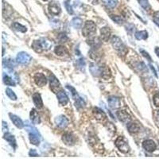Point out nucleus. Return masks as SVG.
I'll use <instances>...</instances> for the list:
<instances>
[{"instance_id":"ea45409f","label":"nucleus","mask_w":159,"mask_h":159,"mask_svg":"<svg viewBox=\"0 0 159 159\" xmlns=\"http://www.w3.org/2000/svg\"><path fill=\"white\" fill-rule=\"evenodd\" d=\"M125 28H126V30L127 31V33H130V34H131L134 32V30H135V26L133 24H131V23L126 25Z\"/></svg>"},{"instance_id":"bb28decb","label":"nucleus","mask_w":159,"mask_h":159,"mask_svg":"<svg viewBox=\"0 0 159 159\" xmlns=\"http://www.w3.org/2000/svg\"><path fill=\"white\" fill-rule=\"evenodd\" d=\"M54 53L58 56L63 57V56H65L66 54H68V50H67V49L65 46L58 45V46H57L54 49Z\"/></svg>"},{"instance_id":"ddd939ff","label":"nucleus","mask_w":159,"mask_h":159,"mask_svg":"<svg viewBox=\"0 0 159 159\" xmlns=\"http://www.w3.org/2000/svg\"><path fill=\"white\" fill-rule=\"evenodd\" d=\"M57 97H58V102H59L60 105L65 106L69 103V96H67L64 90L59 91L57 93Z\"/></svg>"},{"instance_id":"9d476101","label":"nucleus","mask_w":159,"mask_h":159,"mask_svg":"<svg viewBox=\"0 0 159 159\" xmlns=\"http://www.w3.org/2000/svg\"><path fill=\"white\" fill-rule=\"evenodd\" d=\"M55 123L61 129H65L69 125V119L65 115H59L55 118Z\"/></svg>"},{"instance_id":"39448f33","label":"nucleus","mask_w":159,"mask_h":159,"mask_svg":"<svg viewBox=\"0 0 159 159\" xmlns=\"http://www.w3.org/2000/svg\"><path fill=\"white\" fill-rule=\"evenodd\" d=\"M32 58L30 54L26 52H20L16 57L17 63L22 65H27L31 62Z\"/></svg>"},{"instance_id":"7ed1b4c3","label":"nucleus","mask_w":159,"mask_h":159,"mask_svg":"<svg viewBox=\"0 0 159 159\" xmlns=\"http://www.w3.org/2000/svg\"><path fill=\"white\" fill-rule=\"evenodd\" d=\"M96 33V26L92 21H87L82 29V34L84 37H88L94 35Z\"/></svg>"},{"instance_id":"473e14b6","label":"nucleus","mask_w":159,"mask_h":159,"mask_svg":"<svg viewBox=\"0 0 159 159\" xmlns=\"http://www.w3.org/2000/svg\"><path fill=\"white\" fill-rule=\"evenodd\" d=\"M41 43H42L43 48H44V50H49L51 49V47L53 46V43L50 41H49L48 39L46 38H41Z\"/></svg>"},{"instance_id":"2f4dec72","label":"nucleus","mask_w":159,"mask_h":159,"mask_svg":"<svg viewBox=\"0 0 159 159\" xmlns=\"http://www.w3.org/2000/svg\"><path fill=\"white\" fill-rule=\"evenodd\" d=\"M76 65H77L78 69H80L82 72H84L85 66H86V62L84 58H80L76 61Z\"/></svg>"},{"instance_id":"09e8293b","label":"nucleus","mask_w":159,"mask_h":159,"mask_svg":"<svg viewBox=\"0 0 159 159\" xmlns=\"http://www.w3.org/2000/svg\"><path fill=\"white\" fill-rule=\"evenodd\" d=\"M149 66H150V69H151V70H152V72H154V76H156V77H157V72H156V70H155V69H154V66H153V65H149Z\"/></svg>"},{"instance_id":"1a4fd4ad","label":"nucleus","mask_w":159,"mask_h":159,"mask_svg":"<svg viewBox=\"0 0 159 159\" xmlns=\"http://www.w3.org/2000/svg\"><path fill=\"white\" fill-rule=\"evenodd\" d=\"M62 141L67 146H73L76 143V139L72 133H65L62 135Z\"/></svg>"},{"instance_id":"f03ea898","label":"nucleus","mask_w":159,"mask_h":159,"mask_svg":"<svg viewBox=\"0 0 159 159\" xmlns=\"http://www.w3.org/2000/svg\"><path fill=\"white\" fill-rule=\"evenodd\" d=\"M111 43L112 45L113 48L116 49L119 54H125L127 52V48L124 45V43L122 42V41L121 40V38H119L117 36H113L111 39Z\"/></svg>"},{"instance_id":"8fccbe9b","label":"nucleus","mask_w":159,"mask_h":159,"mask_svg":"<svg viewBox=\"0 0 159 159\" xmlns=\"http://www.w3.org/2000/svg\"><path fill=\"white\" fill-rule=\"evenodd\" d=\"M154 51H155V54H157V58H159V47H155V49H154Z\"/></svg>"},{"instance_id":"20e7f679","label":"nucleus","mask_w":159,"mask_h":159,"mask_svg":"<svg viewBox=\"0 0 159 159\" xmlns=\"http://www.w3.org/2000/svg\"><path fill=\"white\" fill-rule=\"evenodd\" d=\"M115 144L117 148L118 149V150L123 154H127L130 151V146L128 144L127 139L123 136H119V137L117 138L115 142Z\"/></svg>"},{"instance_id":"aec40b11","label":"nucleus","mask_w":159,"mask_h":159,"mask_svg":"<svg viewBox=\"0 0 159 159\" xmlns=\"http://www.w3.org/2000/svg\"><path fill=\"white\" fill-rule=\"evenodd\" d=\"M31 47L32 49L34 50V52H36L37 54H41V53H42L43 51H44V48H43L41 39H40V40H35V41H33L31 45Z\"/></svg>"},{"instance_id":"603ef678","label":"nucleus","mask_w":159,"mask_h":159,"mask_svg":"<svg viewBox=\"0 0 159 159\" xmlns=\"http://www.w3.org/2000/svg\"><path fill=\"white\" fill-rule=\"evenodd\" d=\"M42 1H44V2H46V1H48V0H42Z\"/></svg>"},{"instance_id":"b1692460","label":"nucleus","mask_w":159,"mask_h":159,"mask_svg":"<svg viewBox=\"0 0 159 159\" xmlns=\"http://www.w3.org/2000/svg\"><path fill=\"white\" fill-rule=\"evenodd\" d=\"M30 119H31L32 122L34 124H39L41 122V118H40V115H39L38 112L37 111V110L33 108L30 111Z\"/></svg>"},{"instance_id":"393cba45","label":"nucleus","mask_w":159,"mask_h":159,"mask_svg":"<svg viewBox=\"0 0 159 159\" xmlns=\"http://www.w3.org/2000/svg\"><path fill=\"white\" fill-rule=\"evenodd\" d=\"M127 127L131 134H136L140 131V126L136 122H128Z\"/></svg>"},{"instance_id":"49530a36","label":"nucleus","mask_w":159,"mask_h":159,"mask_svg":"<svg viewBox=\"0 0 159 159\" xmlns=\"http://www.w3.org/2000/svg\"><path fill=\"white\" fill-rule=\"evenodd\" d=\"M29 155H30V157H37V156H39V154H37V152L36 151V150L31 149V150H30V152H29Z\"/></svg>"},{"instance_id":"a211bd4d","label":"nucleus","mask_w":159,"mask_h":159,"mask_svg":"<svg viewBox=\"0 0 159 159\" xmlns=\"http://www.w3.org/2000/svg\"><path fill=\"white\" fill-rule=\"evenodd\" d=\"M111 32L109 27L104 26V27L100 29V35H101V39L104 41H107L111 37Z\"/></svg>"},{"instance_id":"c03bdc74","label":"nucleus","mask_w":159,"mask_h":159,"mask_svg":"<svg viewBox=\"0 0 159 159\" xmlns=\"http://www.w3.org/2000/svg\"><path fill=\"white\" fill-rule=\"evenodd\" d=\"M137 67L139 69V70L142 71V72H147V67L146 66V65H145L144 63H143V62H141V63H139L138 64Z\"/></svg>"},{"instance_id":"de8ad7c7","label":"nucleus","mask_w":159,"mask_h":159,"mask_svg":"<svg viewBox=\"0 0 159 159\" xmlns=\"http://www.w3.org/2000/svg\"><path fill=\"white\" fill-rule=\"evenodd\" d=\"M2 131H8V126H7V123L4 121H2Z\"/></svg>"},{"instance_id":"4c0bfd02","label":"nucleus","mask_w":159,"mask_h":159,"mask_svg":"<svg viewBox=\"0 0 159 159\" xmlns=\"http://www.w3.org/2000/svg\"><path fill=\"white\" fill-rule=\"evenodd\" d=\"M111 19H112V21L116 22L117 24L121 25L124 22L123 18H122L121 16H118V15H111Z\"/></svg>"},{"instance_id":"f704fd0d","label":"nucleus","mask_w":159,"mask_h":159,"mask_svg":"<svg viewBox=\"0 0 159 159\" xmlns=\"http://www.w3.org/2000/svg\"><path fill=\"white\" fill-rule=\"evenodd\" d=\"M6 96H7L11 100H17V96L15 95V93L14 92L13 90H11V88H7L6 89Z\"/></svg>"},{"instance_id":"c756f323","label":"nucleus","mask_w":159,"mask_h":159,"mask_svg":"<svg viewBox=\"0 0 159 159\" xmlns=\"http://www.w3.org/2000/svg\"><path fill=\"white\" fill-rule=\"evenodd\" d=\"M2 80H3V83L7 86H15V82L12 78L6 74H3L2 76Z\"/></svg>"},{"instance_id":"5701e85b","label":"nucleus","mask_w":159,"mask_h":159,"mask_svg":"<svg viewBox=\"0 0 159 159\" xmlns=\"http://www.w3.org/2000/svg\"><path fill=\"white\" fill-rule=\"evenodd\" d=\"M3 138L5 140H6V142H8V143H9V144L11 145L14 149L16 148V146H17L16 140H15V136H14L12 134L6 132V133H5V135H4Z\"/></svg>"},{"instance_id":"a19ab883","label":"nucleus","mask_w":159,"mask_h":159,"mask_svg":"<svg viewBox=\"0 0 159 159\" xmlns=\"http://www.w3.org/2000/svg\"><path fill=\"white\" fill-rule=\"evenodd\" d=\"M153 101H154V106L157 107H159V92H157L154 94V97H153Z\"/></svg>"},{"instance_id":"f3484780","label":"nucleus","mask_w":159,"mask_h":159,"mask_svg":"<svg viewBox=\"0 0 159 159\" xmlns=\"http://www.w3.org/2000/svg\"><path fill=\"white\" fill-rule=\"evenodd\" d=\"M87 43L92 47V49H98L99 48H100V46H101L102 45L101 40H100V37H92V38L89 39V40L87 41Z\"/></svg>"},{"instance_id":"4be33fe9","label":"nucleus","mask_w":159,"mask_h":159,"mask_svg":"<svg viewBox=\"0 0 159 159\" xmlns=\"http://www.w3.org/2000/svg\"><path fill=\"white\" fill-rule=\"evenodd\" d=\"M75 100V106H76V108L78 109H80V108H84L86 105V102H85L84 99L80 95H76V96L73 97Z\"/></svg>"},{"instance_id":"0eeeda50","label":"nucleus","mask_w":159,"mask_h":159,"mask_svg":"<svg viewBox=\"0 0 159 159\" xmlns=\"http://www.w3.org/2000/svg\"><path fill=\"white\" fill-rule=\"evenodd\" d=\"M49 12L52 15H59L61 12V8L59 2L57 1H51L48 6Z\"/></svg>"},{"instance_id":"423d86ee","label":"nucleus","mask_w":159,"mask_h":159,"mask_svg":"<svg viewBox=\"0 0 159 159\" xmlns=\"http://www.w3.org/2000/svg\"><path fill=\"white\" fill-rule=\"evenodd\" d=\"M49 88L54 93H58L59 91L61 90V83L54 74L49 76Z\"/></svg>"},{"instance_id":"412c9836","label":"nucleus","mask_w":159,"mask_h":159,"mask_svg":"<svg viewBox=\"0 0 159 159\" xmlns=\"http://www.w3.org/2000/svg\"><path fill=\"white\" fill-rule=\"evenodd\" d=\"M33 104L35 105V107L38 109H41L43 107V101L42 99H41V95L39 93L36 92L33 95Z\"/></svg>"},{"instance_id":"cd10ccee","label":"nucleus","mask_w":159,"mask_h":159,"mask_svg":"<svg viewBox=\"0 0 159 159\" xmlns=\"http://www.w3.org/2000/svg\"><path fill=\"white\" fill-rule=\"evenodd\" d=\"M135 38L140 41V40H146L148 38V32L146 30H142V31H137L135 33Z\"/></svg>"},{"instance_id":"dca6fc26","label":"nucleus","mask_w":159,"mask_h":159,"mask_svg":"<svg viewBox=\"0 0 159 159\" xmlns=\"http://www.w3.org/2000/svg\"><path fill=\"white\" fill-rule=\"evenodd\" d=\"M116 115L118 119L122 122H128L131 119V117L129 115V113H127L126 111H124V110L118 111L116 112Z\"/></svg>"},{"instance_id":"c85d7f7f","label":"nucleus","mask_w":159,"mask_h":159,"mask_svg":"<svg viewBox=\"0 0 159 159\" xmlns=\"http://www.w3.org/2000/svg\"><path fill=\"white\" fill-rule=\"evenodd\" d=\"M12 27L16 31L22 32V33H26L27 31V28L26 26H22V24H20L19 22H14L13 25H12Z\"/></svg>"},{"instance_id":"e433bc0d","label":"nucleus","mask_w":159,"mask_h":159,"mask_svg":"<svg viewBox=\"0 0 159 159\" xmlns=\"http://www.w3.org/2000/svg\"><path fill=\"white\" fill-rule=\"evenodd\" d=\"M58 39L60 42H67L69 41V37L66 35V33H64V32H61L58 34Z\"/></svg>"},{"instance_id":"37998d69","label":"nucleus","mask_w":159,"mask_h":159,"mask_svg":"<svg viewBox=\"0 0 159 159\" xmlns=\"http://www.w3.org/2000/svg\"><path fill=\"white\" fill-rule=\"evenodd\" d=\"M153 21L159 27V11H156L155 13L154 14L153 16Z\"/></svg>"},{"instance_id":"9b49d317","label":"nucleus","mask_w":159,"mask_h":159,"mask_svg":"<svg viewBox=\"0 0 159 159\" xmlns=\"http://www.w3.org/2000/svg\"><path fill=\"white\" fill-rule=\"evenodd\" d=\"M33 79H34V82H35L36 84L39 86V87H43V86H45L47 84V79L45 76L42 74V73H40V72L36 73L34 75Z\"/></svg>"},{"instance_id":"3c124183","label":"nucleus","mask_w":159,"mask_h":159,"mask_svg":"<svg viewBox=\"0 0 159 159\" xmlns=\"http://www.w3.org/2000/svg\"><path fill=\"white\" fill-rule=\"evenodd\" d=\"M156 120H157V123H158V125H159V111H157V116H156Z\"/></svg>"},{"instance_id":"7c9ffc66","label":"nucleus","mask_w":159,"mask_h":159,"mask_svg":"<svg viewBox=\"0 0 159 159\" xmlns=\"http://www.w3.org/2000/svg\"><path fill=\"white\" fill-rule=\"evenodd\" d=\"M2 65H3L4 68H6V69H8L9 70H13V69L15 67L14 61L11 59L3 60V61H2Z\"/></svg>"},{"instance_id":"a18cd8bd","label":"nucleus","mask_w":159,"mask_h":159,"mask_svg":"<svg viewBox=\"0 0 159 159\" xmlns=\"http://www.w3.org/2000/svg\"><path fill=\"white\" fill-rule=\"evenodd\" d=\"M66 88L69 89V91H70L71 93H72V96H73V97H74V96H76V95H77V92H76V89H75L73 87H72L71 85H66Z\"/></svg>"},{"instance_id":"f8f14e48","label":"nucleus","mask_w":159,"mask_h":159,"mask_svg":"<svg viewBox=\"0 0 159 159\" xmlns=\"http://www.w3.org/2000/svg\"><path fill=\"white\" fill-rule=\"evenodd\" d=\"M107 103L109 104L110 107L113 109H117L121 106L120 100L118 97L115 96H111L107 98Z\"/></svg>"},{"instance_id":"6e6552de","label":"nucleus","mask_w":159,"mask_h":159,"mask_svg":"<svg viewBox=\"0 0 159 159\" xmlns=\"http://www.w3.org/2000/svg\"><path fill=\"white\" fill-rule=\"evenodd\" d=\"M103 69H104V66H102V65H100L96 63H92L90 65V66H89L91 73L95 76H101Z\"/></svg>"},{"instance_id":"72a5a7b5","label":"nucleus","mask_w":159,"mask_h":159,"mask_svg":"<svg viewBox=\"0 0 159 159\" xmlns=\"http://www.w3.org/2000/svg\"><path fill=\"white\" fill-rule=\"evenodd\" d=\"M139 4L141 5V6L145 9L146 11H150V5L149 3L148 0H139Z\"/></svg>"},{"instance_id":"4468645a","label":"nucleus","mask_w":159,"mask_h":159,"mask_svg":"<svg viewBox=\"0 0 159 159\" xmlns=\"http://www.w3.org/2000/svg\"><path fill=\"white\" fill-rule=\"evenodd\" d=\"M92 111L95 118H96L97 120L104 122V120L107 119V115L105 114V112H104L102 109L99 108V107H94Z\"/></svg>"},{"instance_id":"79ce46f5","label":"nucleus","mask_w":159,"mask_h":159,"mask_svg":"<svg viewBox=\"0 0 159 159\" xmlns=\"http://www.w3.org/2000/svg\"><path fill=\"white\" fill-rule=\"evenodd\" d=\"M140 52H141V54H142V55H143L145 58H146V60H148L149 62H151L152 58H151V57H150V54H149L148 53L146 52V51H145V50H143V49H140Z\"/></svg>"},{"instance_id":"6ab92c4d","label":"nucleus","mask_w":159,"mask_h":159,"mask_svg":"<svg viewBox=\"0 0 159 159\" xmlns=\"http://www.w3.org/2000/svg\"><path fill=\"white\" fill-rule=\"evenodd\" d=\"M9 115H10V118H11V120L12 121V122L15 124L17 127L19 128V129L23 128L24 124H23V122H22V120L19 118V116H17L16 115H14V114H11V113H10Z\"/></svg>"},{"instance_id":"f257e3e1","label":"nucleus","mask_w":159,"mask_h":159,"mask_svg":"<svg viewBox=\"0 0 159 159\" xmlns=\"http://www.w3.org/2000/svg\"><path fill=\"white\" fill-rule=\"evenodd\" d=\"M26 130L27 131L28 134H29V139H30V143L33 145L35 146H38L41 143V135L39 133L37 128L33 127L32 125L29 123L26 124Z\"/></svg>"},{"instance_id":"2eb2a0df","label":"nucleus","mask_w":159,"mask_h":159,"mask_svg":"<svg viewBox=\"0 0 159 159\" xmlns=\"http://www.w3.org/2000/svg\"><path fill=\"white\" fill-rule=\"evenodd\" d=\"M143 147L147 152L152 153L156 150L157 146H156V143H154V141L151 140V139H147V140H145L143 143Z\"/></svg>"},{"instance_id":"a878e982","label":"nucleus","mask_w":159,"mask_h":159,"mask_svg":"<svg viewBox=\"0 0 159 159\" xmlns=\"http://www.w3.org/2000/svg\"><path fill=\"white\" fill-rule=\"evenodd\" d=\"M82 25H83V21L81 19H80L78 17H75L71 21V26L72 27L76 29V30H79L82 27Z\"/></svg>"},{"instance_id":"58836bf2","label":"nucleus","mask_w":159,"mask_h":159,"mask_svg":"<svg viewBox=\"0 0 159 159\" xmlns=\"http://www.w3.org/2000/svg\"><path fill=\"white\" fill-rule=\"evenodd\" d=\"M106 5L110 8H115L118 4V0H104Z\"/></svg>"},{"instance_id":"c9c22d12","label":"nucleus","mask_w":159,"mask_h":159,"mask_svg":"<svg viewBox=\"0 0 159 159\" xmlns=\"http://www.w3.org/2000/svg\"><path fill=\"white\" fill-rule=\"evenodd\" d=\"M64 3H65V6L67 12H68L69 15H73V9H72V5L70 4V0H65Z\"/></svg>"}]
</instances>
